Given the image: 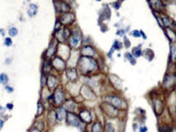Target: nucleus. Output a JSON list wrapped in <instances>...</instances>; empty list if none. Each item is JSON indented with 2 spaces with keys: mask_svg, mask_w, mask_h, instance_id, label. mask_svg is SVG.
<instances>
[{
  "mask_svg": "<svg viewBox=\"0 0 176 132\" xmlns=\"http://www.w3.org/2000/svg\"><path fill=\"white\" fill-rule=\"evenodd\" d=\"M55 9L58 12H69L70 10V7L68 4L61 1V0H56L54 2Z\"/></svg>",
  "mask_w": 176,
  "mask_h": 132,
  "instance_id": "5",
  "label": "nucleus"
},
{
  "mask_svg": "<svg viewBox=\"0 0 176 132\" xmlns=\"http://www.w3.org/2000/svg\"><path fill=\"white\" fill-rule=\"evenodd\" d=\"M61 22H59V21L56 22V24H55V30L56 31H59L61 28Z\"/></svg>",
  "mask_w": 176,
  "mask_h": 132,
  "instance_id": "31",
  "label": "nucleus"
},
{
  "mask_svg": "<svg viewBox=\"0 0 176 132\" xmlns=\"http://www.w3.org/2000/svg\"><path fill=\"white\" fill-rule=\"evenodd\" d=\"M133 54L135 57H138L139 56H141V49H139L138 48H135L133 49Z\"/></svg>",
  "mask_w": 176,
  "mask_h": 132,
  "instance_id": "21",
  "label": "nucleus"
},
{
  "mask_svg": "<svg viewBox=\"0 0 176 132\" xmlns=\"http://www.w3.org/2000/svg\"><path fill=\"white\" fill-rule=\"evenodd\" d=\"M66 123L70 125H73L74 127H79L81 124L80 119L75 114L71 112H69L66 113Z\"/></svg>",
  "mask_w": 176,
  "mask_h": 132,
  "instance_id": "4",
  "label": "nucleus"
},
{
  "mask_svg": "<svg viewBox=\"0 0 176 132\" xmlns=\"http://www.w3.org/2000/svg\"><path fill=\"white\" fill-rule=\"evenodd\" d=\"M140 131H147V128L146 127L141 128V129H140Z\"/></svg>",
  "mask_w": 176,
  "mask_h": 132,
  "instance_id": "36",
  "label": "nucleus"
},
{
  "mask_svg": "<svg viewBox=\"0 0 176 132\" xmlns=\"http://www.w3.org/2000/svg\"><path fill=\"white\" fill-rule=\"evenodd\" d=\"M54 97V101L56 104H60L62 102L64 101V93L62 90L61 89H56V91L54 92V94L53 96Z\"/></svg>",
  "mask_w": 176,
  "mask_h": 132,
  "instance_id": "8",
  "label": "nucleus"
},
{
  "mask_svg": "<svg viewBox=\"0 0 176 132\" xmlns=\"http://www.w3.org/2000/svg\"><path fill=\"white\" fill-rule=\"evenodd\" d=\"M3 125H4V122H3L2 119H0V130L2 129Z\"/></svg>",
  "mask_w": 176,
  "mask_h": 132,
  "instance_id": "35",
  "label": "nucleus"
},
{
  "mask_svg": "<svg viewBox=\"0 0 176 132\" xmlns=\"http://www.w3.org/2000/svg\"><path fill=\"white\" fill-rule=\"evenodd\" d=\"M80 34H78V33H75L73 35V37L71 39V43L72 45H74V46H76L77 45V43H78V41L80 40Z\"/></svg>",
  "mask_w": 176,
  "mask_h": 132,
  "instance_id": "16",
  "label": "nucleus"
},
{
  "mask_svg": "<svg viewBox=\"0 0 176 132\" xmlns=\"http://www.w3.org/2000/svg\"><path fill=\"white\" fill-rule=\"evenodd\" d=\"M79 71L82 74H88L94 71L96 67V63L94 59L88 57H82L78 63Z\"/></svg>",
  "mask_w": 176,
  "mask_h": 132,
  "instance_id": "1",
  "label": "nucleus"
},
{
  "mask_svg": "<svg viewBox=\"0 0 176 132\" xmlns=\"http://www.w3.org/2000/svg\"><path fill=\"white\" fill-rule=\"evenodd\" d=\"M57 50H55V48H54L53 47V44H52V43L50 44V48H49V49H48V50H47V52H46V54L48 55V57H52L53 55L56 52Z\"/></svg>",
  "mask_w": 176,
  "mask_h": 132,
  "instance_id": "18",
  "label": "nucleus"
},
{
  "mask_svg": "<svg viewBox=\"0 0 176 132\" xmlns=\"http://www.w3.org/2000/svg\"><path fill=\"white\" fill-rule=\"evenodd\" d=\"M66 76L67 78L71 80H76L77 78V72L75 69H69L66 71Z\"/></svg>",
  "mask_w": 176,
  "mask_h": 132,
  "instance_id": "13",
  "label": "nucleus"
},
{
  "mask_svg": "<svg viewBox=\"0 0 176 132\" xmlns=\"http://www.w3.org/2000/svg\"><path fill=\"white\" fill-rule=\"evenodd\" d=\"M96 1H101V0H96Z\"/></svg>",
  "mask_w": 176,
  "mask_h": 132,
  "instance_id": "38",
  "label": "nucleus"
},
{
  "mask_svg": "<svg viewBox=\"0 0 176 132\" xmlns=\"http://www.w3.org/2000/svg\"><path fill=\"white\" fill-rule=\"evenodd\" d=\"M95 54V51L92 46H85L82 50V55L84 57H93Z\"/></svg>",
  "mask_w": 176,
  "mask_h": 132,
  "instance_id": "11",
  "label": "nucleus"
},
{
  "mask_svg": "<svg viewBox=\"0 0 176 132\" xmlns=\"http://www.w3.org/2000/svg\"><path fill=\"white\" fill-rule=\"evenodd\" d=\"M75 106H76V105H75V103H74L73 101H67L66 103L65 108L67 109L68 111H74V108H75Z\"/></svg>",
  "mask_w": 176,
  "mask_h": 132,
  "instance_id": "17",
  "label": "nucleus"
},
{
  "mask_svg": "<svg viewBox=\"0 0 176 132\" xmlns=\"http://www.w3.org/2000/svg\"><path fill=\"white\" fill-rule=\"evenodd\" d=\"M56 83V78L53 76H50L47 79V85L49 88H52Z\"/></svg>",
  "mask_w": 176,
  "mask_h": 132,
  "instance_id": "14",
  "label": "nucleus"
},
{
  "mask_svg": "<svg viewBox=\"0 0 176 132\" xmlns=\"http://www.w3.org/2000/svg\"><path fill=\"white\" fill-rule=\"evenodd\" d=\"M44 70H45V73L46 74H48V72H50V71L51 70V67H50V66L48 64L46 63L45 65H44Z\"/></svg>",
  "mask_w": 176,
  "mask_h": 132,
  "instance_id": "27",
  "label": "nucleus"
},
{
  "mask_svg": "<svg viewBox=\"0 0 176 132\" xmlns=\"http://www.w3.org/2000/svg\"><path fill=\"white\" fill-rule=\"evenodd\" d=\"M100 106L103 111H104V113L109 117H115L118 115V111L117 108L112 106L111 104H108V102L103 103Z\"/></svg>",
  "mask_w": 176,
  "mask_h": 132,
  "instance_id": "3",
  "label": "nucleus"
},
{
  "mask_svg": "<svg viewBox=\"0 0 176 132\" xmlns=\"http://www.w3.org/2000/svg\"><path fill=\"white\" fill-rule=\"evenodd\" d=\"M114 5H115L114 7H115V8L116 9H120V3L116 2V3H115V4H114Z\"/></svg>",
  "mask_w": 176,
  "mask_h": 132,
  "instance_id": "33",
  "label": "nucleus"
},
{
  "mask_svg": "<svg viewBox=\"0 0 176 132\" xmlns=\"http://www.w3.org/2000/svg\"><path fill=\"white\" fill-rule=\"evenodd\" d=\"M52 66L56 69L57 71H63L65 69L66 64L63 59H62L60 57H57L54 60L52 61Z\"/></svg>",
  "mask_w": 176,
  "mask_h": 132,
  "instance_id": "6",
  "label": "nucleus"
},
{
  "mask_svg": "<svg viewBox=\"0 0 176 132\" xmlns=\"http://www.w3.org/2000/svg\"><path fill=\"white\" fill-rule=\"evenodd\" d=\"M75 20L74 14L71 13L66 12L65 14H64L61 17V23H63L64 25L71 24L73 21Z\"/></svg>",
  "mask_w": 176,
  "mask_h": 132,
  "instance_id": "7",
  "label": "nucleus"
},
{
  "mask_svg": "<svg viewBox=\"0 0 176 132\" xmlns=\"http://www.w3.org/2000/svg\"><path fill=\"white\" fill-rule=\"evenodd\" d=\"M133 36H134L135 37H141V34H140V32H138V30H135L133 31Z\"/></svg>",
  "mask_w": 176,
  "mask_h": 132,
  "instance_id": "32",
  "label": "nucleus"
},
{
  "mask_svg": "<svg viewBox=\"0 0 176 132\" xmlns=\"http://www.w3.org/2000/svg\"><path fill=\"white\" fill-rule=\"evenodd\" d=\"M122 47V43H120L119 41H115V43H114V46H113V48H115V49H117V50L121 49Z\"/></svg>",
  "mask_w": 176,
  "mask_h": 132,
  "instance_id": "25",
  "label": "nucleus"
},
{
  "mask_svg": "<svg viewBox=\"0 0 176 132\" xmlns=\"http://www.w3.org/2000/svg\"><path fill=\"white\" fill-rule=\"evenodd\" d=\"M106 101L108 102V104H111L112 106H113L116 108H124V107H126V104L124 101V100L120 99L117 96H107L106 97Z\"/></svg>",
  "mask_w": 176,
  "mask_h": 132,
  "instance_id": "2",
  "label": "nucleus"
},
{
  "mask_svg": "<svg viewBox=\"0 0 176 132\" xmlns=\"http://www.w3.org/2000/svg\"><path fill=\"white\" fill-rule=\"evenodd\" d=\"M150 4L152 9L158 12L161 11L163 7L162 3L160 0H150Z\"/></svg>",
  "mask_w": 176,
  "mask_h": 132,
  "instance_id": "12",
  "label": "nucleus"
},
{
  "mask_svg": "<svg viewBox=\"0 0 176 132\" xmlns=\"http://www.w3.org/2000/svg\"><path fill=\"white\" fill-rule=\"evenodd\" d=\"M79 117L82 119V121L85 122V123H90L92 121V116L90 114V112L88 111H81L79 113Z\"/></svg>",
  "mask_w": 176,
  "mask_h": 132,
  "instance_id": "10",
  "label": "nucleus"
},
{
  "mask_svg": "<svg viewBox=\"0 0 176 132\" xmlns=\"http://www.w3.org/2000/svg\"><path fill=\"white\" fill-rule=\"evenodd\" d=\"M162 20H163V24L165 25L166 26V27L171 26V23H172V21H171V20L170 19L169 17H163Z\"/></svg>",
  "mask_w": 176,
  "mask_h": 132,
  "instance_id": "22",
  "label": "nucleus"
},
{
  "mask_svg": "<svg viewBox=\"0 0 176 132\" xmlns=\"http://www.w3.org/2000/svg\"><path fill=\"white\" fill-rule=\"evenodd\" d=\"M152 50H149V49H148V50H146L145 52V57L146 58L148 59V57H150V58H149V61H151L153 59V57H151V53H152Z\"/></svg>",
  "mask_w": 176,
  "mask_h": 132,
  "instance_id": "23",
  "label": "nucleus"
},
{
  "mask_svg": "<svg viewBox=\"0 0 176 132\" xmlns=\"http://www.w3.org/2000/svg\"><path fill=\"white\" fill-rule=\"evenodd\" d=\"M9 81V78L7 75L4 74H2L0 75V83L4 85L7 83V82Z\"/></svg>",
  "mask_w": 176,
  "mask_h": 132,
  "instance_id": "19",
  "label": "nucleus"
},
{
  "mask_svg": "<svg viewBox=\"0 0 176 132\" xmlns=\"http://www.w3.org/2000/svg\"><path fill=\"white\" fill-rule=\"evenodd\" d=\"M56 113H57V119H58L59 120H60V121L62 120V119L64 118V117H65V115H66L65 110H64L63 108H60V109L59 110V111H57Z\"/></svg>",
  "mask_w": 176,
  "mask_h": 132,
  "instance_id": "15",
  "label": "nucleus"
},
{
  "mask_svg": "<svg viewBox=\"0 0 176 132\" xmlns=\"http://www.w3.org/2000/svg\"><path fill=\"white\" fill-rule=\"evenodd\" d=\"M71 35V32L68 29H64L63 30L57 31V37L58 40H61L64 41H65L66 39H68L69 36Z\"/></svg>",
  "mask_w": 176,
  "mask_h": 132,
  "instance_id": "9",
  "label": "nucleus"
},
{
  "mask_svg": "<svg viewBox=\"0 0 176 132\" xmlns=\"http://www.w3.org/2000/svg\"><path fill=\"white\" fill-rule=\"evenodd\" d=\"M101 129H102V127H101V124L96 122V123L94 124V125L92 128V131H102Z\"/></svg>",
  "mask_w": 176,
  "mask_h": 132,
  "instance_id": "20",
  "label": "nucleus"
},
{
  "mask_svg": "<svg viewBox=\"0 0 176 132\" xmlns=\"http://www.w3.org/2000/svg\"><path fill=\"white\" fill-rule=\"evenodd\" d=\"M43 111H44V107H43L41 103H39L38 104V115H41L43 113Z\"/></svg>",
  "mask_w": 176,
  "mask_h": 132,
  "instance_id": "26",
  "label": "nucleus"
},
{
  "mask_svg": "<svg viewBox=\"0 0 176 132\" xmlns=\"http://www.w3.org/2000/svg\"><path fill=\"white\" fill-rule=\"evenodd\" d=\"M9 34H10V36H11V37H15V35L17 34V29L15 28V27H13V28L10 29L9 31Z\"/></svg>",
  "mask_w": 176,
  "mask_h": 132,
  "instance_id": "24",
  "label": "nucleus"
},
{
  "mask_svg": "<svg viewBox=\"0 0 176 132\" xmlns=\"http://www.w3.org/2000/svg\"><path fill=\"white\" fill-rule=\"evenodd\" d=\"M126 55V57H127V58L130 59L131 63L132 64H136V60H135L133 58V57L131 55V54H129V53H127Z\"/></svg>",
  "mask_w": 176,
  "mask_h": 132,
  "instance_id": "28",
  "label": "nucleus"
},
{
  "mask_svg": "<svg viewBox=\"0 0 176 132\" xmlns=\"http://www.w3.org/2000/svg\"><path fill=\"white\" fill-rule=\"evenodd\" d=\"M5 44H6L7 46H11V44H12V41H11V39H10V38H7V39H5Z\"/></svg>",
  "mask_w": 176,
  "mask_h": 132,
  "instance_id": "30",
  "label": "nucleus"
},
{
  "mask_svg": "<svg viewBox=\"0 0 176 132\" xmlns=\"http://www.w3.org/2000/svg\"><path fill=\"white\" fill-rule=\"evenodd\" d=\"M7 89H8V91H9V92L13 91V89H12L11 87H9V86L7 87Z\"/></svg>",
  "mask_w": 176,
  "mask_h": 132,
  "instance_id": "37",
  "label": "nucleus"
},
{
  "mask_svg": "<svg viewBox=\"0 0 176 132\" xmlns=\"http://www.w3.org/2000/svg\"><path fill=\"white\" fill-rule=\"evenodd\" d=\"M106 129L107 131H114V129H112L113 128V127L111 126V123L107 124L106 125Z\"/></svg>",
  "mask_w": 176,
  "mask_h": 132,
  "instance_id": "29",
  "label": "nucleus"
},
{
  "mask_svg": "<svg viewBox=\"0 0 176 132\" xmlns=\"http://www.w3.org/2000/svg\"><path fill=\"white\" fill-rule=\"evenodd\" d=\"M7 108H9V109H12L13 108V104H7Z\"/></svg>",
  "mask_w": 176,
  "mask_h": 132,
  "instance_id": "34",
  "label": "nucleus"
}]
</instances>
